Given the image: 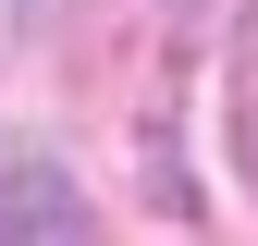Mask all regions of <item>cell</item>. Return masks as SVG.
<instances>
[{"mask_svg":"<svg viewBox=\"0 0 258 246\" xmlns=\"http://www.w3.org/2000/svg\"><path fill=\"white\" fill-rule=\"evenodd\" d=\"M0 246H111L99 209H86V184L37 136H0Z\"/></svg>","mask_w":258,"mask_h":246,"instance_id":"cell-1","label":"cell"},{"mask_svg":"<svg viewBox=\"0 0 258 246\" xmlns=\"http://www.w3.org/2000/svg\"><path fill=\"white\" fill-rule=\"evenodd\" d=\"M234 172H246V197H258V0H246V25H234Z\"/></svg>","mask_w":258,"mask_h":246,"instance_id":"cell-2","label":"cell"}]
</instances>
